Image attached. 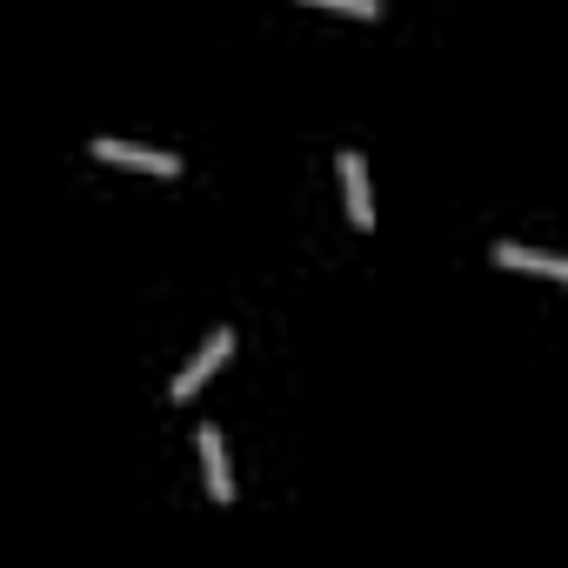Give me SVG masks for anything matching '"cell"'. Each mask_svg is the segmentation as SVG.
<instances>
[{"instance_id":"obj_1","label":"cell","mask_w":568,"mask_h":568,"mask_svg":"<svg viewBox=\"0 0 568 568\" xmlns=\"http://www.w3.org/2000/svg\"><path fill=\"white\" fill-rule=\"evenodd\" d=\"M227 355H234V335H227V328H214V335L201 342V355H194V362H187V368L174 375V402H194V395L207 388V375H214V368H221Z\"/></svg>"},{"instance_id":"obj_2","label":"cell","mask_w":568,"mask_h":568,"mask_svg":"<svg viewBox=\"0 0 568 568\" xmlns=\"http://www.w3.org/2000/svg\"><path fill=\"white\" fill-rule=\"evenodd\" d=\"M94 154L114 161V168H141V174H181L174 154H161V148H134V141H94Z\"/></svg>"},{"instance_id":"obj_3","label":"cell","mask_w":568,"mask_h":568,"mask_svg":"<svg viewBox=\"0 0 568 568\" xmlns=\"http://www.w3.org/2000/svg\"><path fill=\"white\" fill-rule=\"evenodd\" d=\"M342 187H348V221L355 227H375V201H368V161L348 148L342 154Z\"/></svg>"},{"instance_id":"obj_4","label":"cell","mask_w":568,"mask_h":568,"mask_svg":"<svg viewBox=\"0 0 568 568\" xmlns=\"http://www.w3.org/2000/svg\"><path fill=\"white\" fill-rule=\"evenodd\" d=\"M194 448H201V468H207V495L214 501H234V475H227V448L214 428H194Z\"/></svg>"},{"instance_id":"obj_5","label":"cell","mask_w":568,"mask_h":568,"mask_svg":"<svg viewBox=\"0 0 568 568\" xmlns=\"http://www.w3.org/2000/svg\"><path fill=\"white\" fill-rule=\"evenodd\" d=\"M495 261H501V267H521V274H541V281H568V261L535 254V247H515V241H501V247H495Z\"/></svg>"},{"instance_id":"obj_6","label":"cell","mask_w":568,"mask_h":568,"mask_svg":"<svg viewBox=\"0 0 568 568\" xmlns=\"http://www.w3.org/2000/svg\"><path fill=\"white\" fill-rule=\"evenodd\" d=\"M308 8H328V14H355V21H375L382 0H308Z\"/></svg>"}]
</instances>
